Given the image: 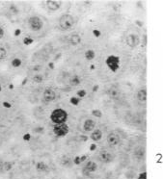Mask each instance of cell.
Here are the masks:
<instances>
[{
	"label": "cell",
	"mask_w": 163,
	"mask_h": 179,
	"mask_svg": "<svg viewBox=\"0 0 163 179\" xmlns=\"http://www.w3.org/2000/svg\"><path fill=\"white\" fill-rule=\"evenodd\" d=\"M50 119L55 124L65 123L68 119V113L64 109H61V108L55 109L53 110L51 115H50Z\"/></svg>",
	"instance_id": "obj_1"
},
{
	"label": "cell",
	"mask_w": 163,
	"mask_h": 179,
	"mask_svg": "<svg viewBox=\"0 0 163 179\" xmlns=\"http://www.w3.org/2000/svg\"><path fill=\"white\" fill-rule=\"evenodd\" d=\"M74 25V17L70 14H65L59 18V27L63 31L71 29Z\"/></svg>",
	"instance_id": "obj_2"
},
{
	"label": "cell",
	"mask_w": 163,
	"mask_h": 179,
	"mask_svg": "<svg viewBox=\"0 0 163 179\" xmlns=\"http://www.w3.org/2000/svg\"><path fill=\"white\" fill-rule=\"evenodd\" d=\"M105 64L112 72H116L120 68V58L118 56L110 55L105 60Z\"/></svg>",
	"instance_id": "obj_3"
},
{
	"label": "cell",
	"mask_w": 163,
	"mask_h": 179,
	"mask_svg": "<svg viewBox=\"0 0 163 179\" xmlns=\"http://www.w3.org/2000/svg\"><path fill=\"white\" fill-rule=\"evenodd\" d=\"M28 25H29V28L31 30L37 32V31H40L43 28V22L39 17H31L28 20Z\"/></svg>",
	"instance_id": "obj_4"
},
{
	"label": "cell",
	"mask_w": 163,
	"mask_h": 179,
	"mask_svg": "<svg viewBox=\"0 0 163 179\" xmlns=\"http://www.w3.org/2000/svg\"><path fill=\"white\" fill-rule=\"evenodd\" d=\"M69 131H70V129H69V126L66 123L55 124L54 127H53V133L58 137L66 136L69 133Z\"/></svg>",
	"instance_id": "obj_5"
},
{
	"label": "cell",
	"mask_w": 163,
	"mask_h": 179,
	"mask_svg": "<svg viewBox=\"0 0 163 179\" xmlns=\"http://www.w3.org/2000/svg\"><path fill=\"white\" fill-rule=\"evenodd\" d=\"M125 42H127V45L129 46V47L135 48L140 43V39L137 35H135V34H129V35H127V39H125Z\"/></svg>",
	"instance_id": "obj_6"
},
{
	"label": "cell",
	"mask_w": 163,
	"mask_h": 179,
	"mask_svg": "<svg viewBox=\"0 0 163 179\" xmlns=\"http://www.w3.org/2000/svg\"><path fill=\"white\" fill-rule=\"evenodd\" d=\"M43 97L45 102H51L56 98V93L54 92V90L51 89V88H46V89L43 91Z\"/></svg>",
	"instance_id": "obj_7"
},
{
	"label": "cell",
	"mask_w": 163,
	"mask_h": 179,
	"mask_svg": "<svg viewBox=\"0 0 163 179\" xmlns=\"http://www.w3.org/2000/svg\"><path fill=\"white\" fill-rule=\"evenodd\" d=\"M99 159L101 163H104V164H109V163H111L113 160H114V156H113L110 152L103 150V151H101L99 153Z\"/></svg>",
	"instance_id": "obj_8"
},
{
	"label": "cell",
	"mask_w": 163,
	"mask_h": 179,
	"mask_svg": "<svg viewBox=\"0 0 163 179\" xmlns=\"http://www.w3.org/2000/svg\"><path fill=\"white\" fill-rule=\"evenodd\" d=\"M121 142L120 136L118 134H116L115 132H111L110 134L107 136V143L110 146H118Z\"/></svg>",
	"instance_id": "obj_9"
},
{
	"label": "cell",
	"mask_w": 163,
	"mask_h": 179,
	"mask_svg": "<svg viewBox=\"0 0 163 179\" xmlns=\"http://www.w3.org/2000/svg\"><path fill=\"white\" fill-rule=\"evenodd\" d=\"M97 169H98V166L94 161H89L87 162L85 166L83 167V173L85 175H88L91 172H94L97 171Z\"/></svg>",
	"instance_id": "obj_10"
},
{
	"label": "cell",
	"mask_w": 163,
	"mask_h": 179,
	"mask_svg": "<svg viewBox=\"0 0 163 179\" xmlns=\"http://www.w3.org/2000/svg\"><path fill=\"white\" fill-rule=\"evenodd\" d=\"M107 95L112 99H118L121 95V92L117 87L112 86L107 90Z\"/></svg>",
	"instance_id": "obj_11"
},
{
	"label": "cell",
	"mask_w": 163,
	"mask_h": 179,
	"mask_svg": "<svg viewBox=\"0 0 163 179\" xmlns=\"http://www.w3.org/2000/svg\"><path fill=\"white\" fill-rule=\"evenodd\" d=\"M95 127H96V121L94 120V119H86L85 121H84V123H83V129L84 131H86V132H91V131H93L94 129H95Z\"/></svg>",
	"instance_id": "obj_12"
},
{
	"label": "cell",
	"mask_w": 163,
	"mask_h": 179,
	"mask_svg": "<svg viewBox=\"0 0 163 179\" xmlns=\"http://www.w3.org/2000/svg\"><path fill=\"white\" fill-rule=\"evenodd\" d=\"M46 6H48V10L50 11H57L61 7V2L60 1H56V0H49L46 1Z\"/></svg>",
	"instance_id": "obj_13"
},
{
	"label": "cell",
	"mask_w": 163,
	"mask_h": 179,
	"mask_svg": "<svg viewBox=\"0 0 163 179\" xmlns=\"http://www.w3.org/2000/svg\"><path fill=\"white\" fill-rule=\"evenodd\" d=\"M134 157L138 160H141L145 157V148L143 146H138L134 150Z\"/></svg>",
	"instance_id": "obj_14"
},
{
	"label": "cell",
	"mask_w": 163,
	"mask_h": 179,
	"mask_svg": "<svg viewBox=\"0 0 163 179\" xmlns=\"http://www.w3.org/2000/svg\"><path fill=\"white\" fill-rule=\"evenodd\" d=\"M61 165L65 168H71L73 164V161L69 156H63L61 158Z\"/></svg>",
	"instance_id": "obj_15"
},
{
	"label": "cell",
	"mask_w": 163,
	"mask_h": 179,
	"mask_svg": "<svg viewBox=\"0 0 163 179\" xmlns=\"http://www.w3.org/2000/svg\"><path fill=\"white\" fill-rule=\"evenodd\" d=\"M69 42L71 45H77L81 42V37L78 34H73L70 38H69Z\"/></svg>",
	"instance_id": "obj_16"
},
{
	"label": "cell",
	"mask_w": 163,
	"mask_h": 179,
	"mask_svg": "<svg viewBox=\"0 0 163 179\" xmlns=\"http://www.w3.org/2000/svg\"><path fill=\"white\" fill-rule=\"evenodd\" d=\"M137 99L140 102H146L147 100V90L146 89H140L137 92Z\"/></svg>",
	"instance_id": "obj_17"
},
{
	"label": "cell",
	"mask_w": 163,
	"mask_h": 179,
	"mask_svg": "<svg viewBox=\"0 0 163 179\" xmlns=\"http://www.w3.org/2000/svg\"><path fill=\"white\" fill-rule=\"evenodd\" d=\"M81 78L78 76V75H73L70 78L69 82H70V85L71 87H76V86H79L80 83H81Z\"/></svg>",
	"instance_id": "obj_18"
},
{
	"label": "cell",
	"mask_w": 163,
	"mask_h": 179,
	"mask_svg": "<svg viewBox=\"0 0 163 179\" xmlns=\"http://www.w3.org/2000/svg\"><path fill=\"white\" fill-rule=\"evenodd\" d=\"M101 138H102V132L99 129L94 130L93 133L91 134V139H92L93 141H95V142H98V141H99Z\"/></svg>",
	"instance_id": "obj_19"
},
{
	"label": "cell",
	"mask_w": 163,
	"mask_h": 179,
	"mask_svg": "<svg viewBox=\"0 0 163 179\" xmlns=\"http://www.w3.org/2000/svg\"><path fill=\"white\" fill-rule=\"evenodd\" d=\"M36 169H37V171H48V165L45 164V163H43V162H39V163H37V165H36Z\"/></svg>",
	"instance_id": "obj_20"
},
{
	"label": "cell",
	"mask_w": 163,
	"mask_h": 179,
	"mask_svg": "<svg viewBox=\"0 0 163 179\" xmlns=\"http://www.w3.org/2000/svg\"><path fill=\"white\" fill-rule=\"evenodd\" d=\"M95 57H96V53H95V51H94V50L89 49V50H87V51L85 52V58H86L87 60H89V61L93 60Z\"/></svg>",
	"instance_id": "obj_21"
},
{
	"label": "cell",
	"mask_w": 163,
	"mask_h": 179,
	"mask_svg": "<svg viewBox=\"0 0 163 179\" xmlns=\"http://www.w3.org/2000/svg\"><path fill=\"white\" fill-rule=\"evenodd\" d=\"M32 80H33V82H35V83H42L43 81V76L42 74H36L35 76H33Z\"/></svg>",
	"instance_id": "obj_22"
},
{
	"label": "cell",
	"mask_w": 163,
	"mask_h": 179,
	"mask_svg": "<svg viewBox=\"0 0 163 179\" xmlns=\"http://www.w3.org/2000/svg\"><path fill=\"white\" fill-rule=\"evenodd\" d=\"M1 166H2V171H10V169H12V167H13V164H12V163H9V162H7V163H4V164L1 165Z\"/></svg>",
	"instance_id": "obj_23"
},
{
	"label": "cell",
	"mask_w": 163,
	"mask_h": 179,
	"mask_svg": "<svg viewBox=\"0 0 163 179\" xmlns=\"http://www.w3.org/2000/svg\"><path fill=\"white\" fill-rule=\"evenodd\" d=\"M7 56V51L4 47H0V60H3Z\"/></svg>",
	"instance_id": "obj_24"
},
{
	"label": "cell",
	"mask_w": 163,
	"mask_h": 179,
	"mask_svg": "<svg viewBox=\"0 0 163 179\" xmlns=\"http://www.w3.org/2000/svg\"><path fill=\"white\" fill-rule=\"evenodd\" d=\"M12 65H13V67L17 68V67H20V65H21V61H20V59L15 58V59H14V60L12 61Z\"/></svg>",
	"instance_id": "obj_25"
},
{
	"label": "cell",
	"mask_w": 163,
	"mask_h": 179,
	"mask_svg": "<svg viewBox=\"0 0 163 179\" xmlns=\"http://www.w3.org/2000/svg\"><path fill=\"white\" fill-rule=\"evenodd\" d=\"M92 115L96 118H101L102 117V113L99 111V110H93L92 111Z\"/></svg>",
	"instance_id": "obj_26"
},
{
	"label": "cell",
	"mask_w": 163,
	"mask_h": 179,
	"mask_svg": "<svg viewBox=\"0 0 163 179\" xmlns=\"http://www.w3.org/2000/svg\"><path fill=\"white\" fill-rule=\"evenodd\" d=\"M76 95L78 96V98H83V97L86 95V91L85 90H79L76 93Z\"/></svg>",
	"instance_id": "obj_27"
},
{
	"label": "cell",
	"mask_w": 163,
	"mask_h": 179,
	"mask_svg": "<svg viewBox=\"0 0 163 179\" xmlns=\"http://www.w3.org/2000/svg\"><path fill=\"white\" fill-rule=\"evenodd\" d=\"M79 101H80V98H78V97H71V103L73 105H78Z\"/></svg>",
	"instance_id": "obj_28"
},
{
	"label": "cell",
	"mask_w": 163,
	"mask_h": 179,
	"mask_svg": "<svg viewBox=\"0 0 163 179\" xmlns=\"http://www.w3.org/2000/svg\"><path fill=\"white\" fill-rule=\"evenodd\" d=\"M73 164L74 165H80L81 164V161H80V156H76L74 157V159L73 160Z\"/></svg>",
	"instance_id": "obj_29"
},
{
	"label": "cell",
	"mask_w": 163,
	"mask_h": 179,
	"mask_svg": "<svg viewBox=\"0 0 163 179\" xmlns=\"http://www.w3.org/2000/svg\"><path fill=\"white\" fill-rule=\"evenodd\" d=\"M23 42H24V45H31L33 42V40L30 39V38H25Z\"/></svg>",
	"instance_id": "obj_30"
},
{
	"label": "cell",
	"mask_w": 163,
	"mask_h": 179,
	"mask_svg": "<svg viewBox=\"0 0 163 179\" xmlns=\"http://www.w3.org/2000/svg\"><path fill=\"white\" fill-rule=\"evenodd\" d=\"M137 179H147V173H146V172H142V173H141L139 176H138Z\"/></svg>",
	"instance_id": "obj_31"
},
{
	"label": "cell",
	"mask_w": 163,
	"mask_h": 179,
	"mask_svg": "<svg viewBox=\"0 0 163 179\" xmlns=\"http://www.w3.org/2000/svg\"><path fill=\"white\" fill-rule=\"evenodd\" d=\"M93 33H94V36H95V37H99L100 36V32H99V30H94Z\"/></svg>",
	"instance_id": "obj_32"
},
{
	"label": "cell",
	"mask_w": 163,
	"mask_h": 179,
	"mask_svg": "<svg viewBox=\"0 0 163 179\" xmlns=\"http://www.w3.org/2000/svg\"><path fill=\"white\" fill-rule=\"evenodd\" d=\"M3 37H4V30L2 27H0V39H2Z\"/></svg>",
	"instance_id": "obj_33"
},
{
	"label": "cell",
	"mask_w": 163,
	"mask_h": 179,
	"mask_svg": "<svg viewBox=\"0 0 163 179\" xmlns=\"http://www.w3.org/2000/svg\"><path fill=\"white\" fill-rule=\"evenodd\" d=\"M86 159H87V156H86V155L81 156V157H80V161H81V163H82L83 161H85Z\"/></svg>",
	"instance_id": "obj_34"
},
{
	"label": "cell",
	"mask_w": 163,
	"mask_h": 179,
	"mask_svg": "<svg viewBox=\"0 0 163 179\" xmlns=\"http://www.w3.org/2000/svg\"><path fill=\"white\" fill-rule=\"evenodd\" d=\"M29 139H30V135L29 134L25 135V136H24V140H29Z\"/></svg>",
	"instance_id": "obj_35"
},
{
	"label": "cell",
	"mask_w": 163,
	"mask_h": 179,
	"mask_svg": "<svg viewBox=\"0 0 163 179\" xmlns=\"http://www.w3.org/2000/svg\"><path fill=\"white\" fill-rule=\"evenodd\" d=\"M96 144H92V146H91V150H92V151H93V150H95L96 149Z\"/></svg>",
	"instance_id": "obj_36"
},
{
	"label": "cell",
	"mask_w": 163,
	"mask_h": 179,
	"mask_svg": "<svg viewBox=\"0 0 163 179\" xmlns=\"http://www.w3.org/2000/svg\"><path fill=\"white\" fill-rule=\"evenodd\" d=\"M135 23H137L138 25H139V27H141V26H142V25H143V23H142V22H140V21H138V20H136V21H135Z\"/></svg>",
	"instance_id": "obj_37"
},
{
	"label": "cell",
	"mask_w": 163,
	"mask_h": 179,
	"mask_svg": "<svg viewBox=\"0 0 163 179\" xmlns=\"http://www.w3.org/2000/svg\"><path fill=\"white\" fill-rule=\"evenodd\" d=\"M3 105H5L6 107H11V105L8 104V102H4V103H3Z\"/></svg>",
	"instance_id": "obj_38"
},
{
	"label": "cell",
	"mask_w": 163,
	"mask_h": 179,
	"mask_svg": "<svg viewBox=\"0 0 163 179\" xmlns=\"http://www.w3.org/2000/svg\"><path fill=\"white\" fill-rule=\"evenodd\" d=\"M18 33H20V30H17V31H15V35H18Z\"/></svg>",
	"instance_id": "obj_39"
},
{
	"label": "cell",
	"mask_w": 163,
	"mask_h": 179,
	"mask_svg": "<svg viewBox=\"0 0 163 179\" xmlns=\"http://www.w3.org/2000/svg\"><path fill=\"white\" fill-rule=\"evenodd\" d=\"M96 90H98V86H95V87H94V91H96Z\"/></svg>",
	"instance_id": "obj_40"
},
{
	"label": "cell",
	"mask_w": 163,
	"mask_h": 179,
	"mask_svg": "<svg viewBox=\"0 0 163 179\" xmlns=\"http://www.w3.org/2000/svg\"><path fill=\"white\" fill-rule=\"evenodd\" d=\"M0 91H1V88H0Z\"/></svg>",
	"instance_id": "obj_41"
}]
</instances>
